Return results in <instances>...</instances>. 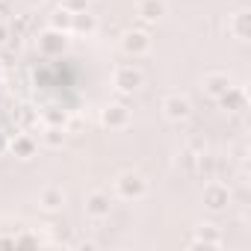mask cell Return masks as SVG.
<instances>
[{
	"label": "cell",
	"mask_w": 251,
	"mask_h": 251,
	"mask_svg": "<svg viewBox=\"0 0 251 251\" xmlns=\"http://www.w3.org/2000/svg\"><path fill=\"white\" fill-rule=\"evenodd\" d=\"M198 239H201V242H207V245H219V242H222V239H219V233L213 230V225H204V227L198 230Z\"/></svg>",
	"instance_id": "e0dca14e"
},
{
	"label": "cell",
	"mask_w": 251,
	"mask_h": 251,
	"mask_svg": "<svg viewBox=\"0 0 251 251\" xmlns=\"http://www.w3.org/2000/svg\"><path fill=\"white\" fill-rule=\"evenodd\" d=\"M12 154H15V157H21V160H30V157L36 154V142H33L27 133H21V136H15V139H12Z\"/></svg>",
	"instance_id": "7c38bea8"
},
{
	"label": "cell",
	"mask_w": 251,
	"mask_h": 251,
	"mask_svg": "<svg viewBox=\"0 0 251 251\" xmlns=\"http://www.w3.org/2000/svg\"><path fill=\"white\" fill-rule=\"evenodd\" d=\"M136 12H139V18H145V21H160V18L166 15V3H163V0H139V3H136Z\"/></svg>",
	"instance_id": "8fae6325"
},
{
	"label": "cell",
	"mask_w": 251,
	"mask_h": 251,
	"mask_svg": "<svg viewBox=\"0 0 251 251\" xmlns=\"http://www.w3.org/2000/svg\"><path fill=\"white\" fill-rule=\"evenodd\" d=\"M6 39H9V30H6V27H3V24H0V45H3V42H6Z\"/></svg>",
	"instance_id": "ffe728a7"
},
{
	"label": "cell",
	"mask_w": 251,
	"mask_h": 251,
	"mask_svg": "<svg viewBox=\"0 0 251 251\" xmlns=\"http://www.w3.org/2000/svg\"><path fill=\"white\" fill-rule=\"evenodd\" d=\"M109 210H112L109 195H103V192H92V195L86 198V216H92V219H106Z\"/></svg>",
	"instance_id": "9c48e42d"
},
{
	"label": "cell",
	"mask_w": 251,
	"mask_h": 251,
	"mask_svg": "<svg viewBox=\"0 0 251 251\" xmlns=\"http://www.w3.org/2000/svg\"><path fill=\"white\" fill-rule=\"evenodd\" d=\"M230 30H233V36H236V39H248V12H236V15H233Z\"/></svg>",
	"instance_id": "2e32d148"
},
{
	"label": "cell",
	"mask_w": 251,
	"mask_h": 251,
	"mask_svg": "<svg viewBox=\"0 0 251 251\" xmlns=\"http://www.w3.org/2000/svg\"><path fill=\"white\" fill-rule=\"evenodd\" d=\"M45 121L53 124V127H65V124H68V115H65V112H56V109H48V112H45Z\"/></svg>",
	"instance_id": "ac0fdd59"
},
{
	"label": "cell",
	"mask_w": 251,
	"mask_h": 251,
	"mask_svg": "<svg viewBox=\"0 0 251 251\" xmlns=\"http://www.w3.org/2000/svg\"><path fill=\"white\" fill-rule=\"evenodd\" d=\"M227 201H230V192H227L225 183H207V186H204V207H207V210L219 213V210L227 207Z\"/></svg>",
	"instance_id": "277c9868"
},
{
	"label": "cell",
	"mask_w": 251,
	"mask_h": 251,
	"mask_svg": "<svg viewBox=\"0 0 251 251\" xmlns=\"http://www.w3.org/2000/svg\"><path fill=\"white\" fill-rule=\"evenodd\" d=\"M62 9H68V12H83V9H86V0H62Z\"/></svg>",
	"instance_id": "d6986e66"
},
{
	"label": "cell",
	"mask_w": 251,
	"mask_h": 251,
	"mask_svg": "<svg viewBox=\"0 0 251 251\" xmlns=\"http://www.w3.org/2000/svg\"><path fill=\"white\" fill-rule=\"evenodd\" d=\"M39 48H42L45 56H62L65 48H68V36L59 33V30H48V33L39 39Z\"/></svg>",
	"instance_id": "5b68a950"
},
{
	"label": "cell",
	"mask_w": 251,
	"mask_h": 251,
	"mask_svg": "<svg viewBox=\"0 0 251 251\" xmlns=\"http://www.w3.org/2000/svg\"><path fill=\"white\" fill-rule=\"evenodd\" d=\"M95 27H98L95 15H89L86 9L83 12H74V18H71V30L74 33H95Z\"/></svg>",
	"instance_id": "4fadbf2b"
},
{
	"label": "cell",
	"mask_w": 251,
	"mask_h": 251,
	"mask_svg": "<svg viewBox=\"0 0 251 251\" xmlns=\"http://www.w3.org/2000/svg\"><path fill=\"white\" fill-rule=\"evenodd\" d=\"M112 80H115L118 92H127V95H130V92H136V89L142 86V71L133 68V65H121V68H115Z\"/></svg>",
	"instance_id": "7a4b0ae2"
},
{
	"label": "cell",
	"mask_w": 251,
	"mask_h": 251,
	"mask_svg": "<svg viewBox=\"0 0 251 251\" xmlns=\"http://www.w3.org/2000/svg\"><path fill=\"white\" fill-rule=\"evenodd\" d=\"M100 121L106 124V127H127V124H130V109L124 103H112V106L103 109Z\"/></svg>",
	"instance_id": "52a82bcc"
},
{
	"label": "cell",
	"mask_w": 251,
	"mask_h": 251,
	"mask_svg": "<svg viewBox=\"0 0 251 251\" xmlns=\"http://www.w3.org/2000/svg\"><path fill=\"white\" fill-rule=\"evenodd\" d=\"M145 189H148V183H145V177L136 175V172H124V175H118V180H115V192H118L121 198H142Z\"/></svg>",
	"instance_id": "6da1fadb"
},
{
	"label": "cell",
	"mask_w": 251,
	"mask_h": 251,
	"mask_svg": "<svg viewBox=\"0 0 251 251\" xmlns=\"http://www.w3.org/2000/svg\"><path fill=\"white\" fill-rule=\"evenodd\" d=\"M189 109H192V103H189L183 95H166V98H163V112H166V118H172V121L186 118Z\"/></svg>",
	"instance_id": "8992f818"
},
{
	"label": "cell",
	"mask_w": 251,
	"mask_h": 251,
	"mask_svg": "<svg viewBox=\"0 0 251 251\" xmlns=\"http://www.w3.org/2000/svg\"><path fill=\"white\" fill-rule=\"evenodd\" d=\"M62 204H65V192H62L59 186H48V189H42V195H39V207H42V210L56 213V210H62Z\"/></svg>",
	"instance_id": "30bf717a"
},
{
	"label": "cell",
	"mask_w": 251,
	"mask_h": 251,
	"mask_svg": "<svg viewBox=\"0 0 251 251\" xmlns=\"http://www.w3.org/2000/svg\"><path fill=\"white\" fill-rule=\"evenodd\" d=\"M121 48H124V53H130V56H142V53L151 50V36L142 33V30H130V33H124Z\"/></svg>",
	"instance_id": "3957f363"
},
{
	"label": "cell",
	"mask_w": 251,
	"mask_h": 251,
	"mask_svg": "<svg viewBox=\"0 0 251 251\" xmlns=\"http://www.w3.org/2000/svg\"><path fill=\"white\" fill-rule=\"evenodd\" d=\"M45 145H50V148H59L62 142H65V127H53V124H48V130H45Z\"/></svg>",
	"instance_id": "9a60e30c"
},
{
	"label": "cell",
	"mask_w": 251,
	"mask_h": 251,
	"mask_svg": "<svg viewBox=\"0 0 251 251\" xmlns=\"http://www.w3.org/2000/svg\"><path fill=\"white\" fill-rule=\"evenodd\" d=\"M71 18H74V12H68V9H56L53 15H50V30H59V33H68L71 30Z\"/></svg>",
	"instance_id": "5bb4252c"
},
{
	"label": "cell",
	"mask_w": 251,
	"mask_h": 251,
	"mask_svg": "<svg viewBox=\"0 0 251 251\" xmlns=\"http://www.w3.org/2000/svg\"><path fill=\"white\" fill-rule=\"evenodd\" d=\"M227 89H230V77H227L225 71H210V74H204V92L213 95L216 100H219Z\"/></svg>",
	"instance_id": "ba28073f"
}]
</instances>
